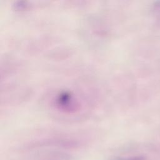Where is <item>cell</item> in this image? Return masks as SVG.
<instances>
[{
	"mask_svg": "<svg viewBox=\"0 0 160 160\" xmlns=\"http://www.w3.org/2000/svg\"><path fill=\"white\" fill-rule=\"evenodd\" d=\"M73 156L62 151L59 150H43L35 152L29 160H72Z\"/></svg>",
	"mask_w": 160,
	"mask_h": 160,
	"instance_id": "6da1fadb",
	"label": "cell"
},
{
	"mask_svg": "<svg viewBox=\"0 0 160 160\" xmlns=\"http://www.w3.org/2000/svg\"><path fill=\"white\" fill-rule=\"evenodd\" d=\"M110 160H146V158L141 155H135L130 156H114Z\"/></svg>",
	"mask_w": 160,
	"mask_h": 160,
	"instance_id": "7a4b0ae2",
	"label": "cell"
},
{
	"mask_svg": "<svg viewBox=\"0 0 160 160\" xmlns=\"http://www.w3.org/2000/svg\"><path fill=\"white\" fill-rule=\"evenodd\" d=\"M152 11L154 16L158 19H160V1H157L152 5Z\"/></svg>",
	"mask_w": 160,
	"mask_h": 160,
	"instance_id": "3957f363",
	"label": "cell"
}]
</instances>
